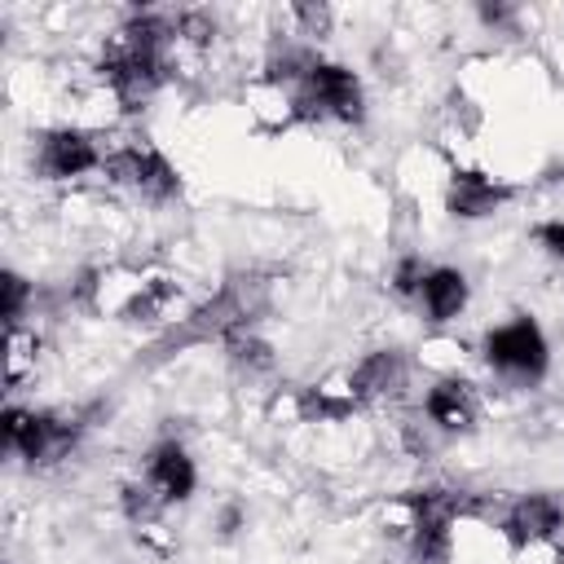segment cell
Returning a JSON list of instances; mask_svg holds the SVG:
<instances>
[{
    "mask_svg": "<svg viewBox=\"0 0 564 564\" xmlns=\"http://www.w3.org/2000/svg\"><path fill=\"white\" fill-rule=\"evenodd\" d=\"M410 383V361L397 352V348H375L366 352L352 370H348V397L357 405H375V401H388V397H401V388Z\"/></svg>",
    "mask_w": 564,
    "mask_h": 564,
    "instance_id": "cell-11",
    "label": "cell"
},
{
    "mask_svg": "<svg viewBox=\"0 0 564 564\" xmlns=\"http://www.w3.org/2000/svg\"><path fill=\"white\" fill-rule=\"evenodd\" d=\"M101 172H106L115 185H123V189H132L137 198H145V203H172V198L181 194V172L172 167V159H167L163 150H154V145H145V141L106 150Z\"/></svg>",
    "mask_w": 564,
    "mask_h": 564,
    "instance_id": "cell-5",
    "label": "cell"
},
{
    "mask_svg": "<svg viewBox=\"0 0 564 564\" xmlns=\"http://www.w3.org/2000/svg\"><path fill=\"white\" fill-rule=\"evenodd\" d=\"M26 300H31V282L22 278V273H4V326H9V335L22 326V317H26Z\"/></svg>",
    "mask_w": 564,
    "mask_h": 564,
    "instance_id": "cell-17",
    "label": "cell"
},
{
    "mask_svg": "<svg viewBox=\"0 0 564 564\" xmlns=\"http://www.w3.org/2000/svg\"><path fill=\"white\" fill-rule=\"evenodd\" d=\"M423 414H427L441 432H467V427L476 423V414H480L476 388H471L467 379H458V375H445V379H436V383L427 388Z\"/></svg>",
    "mask_w": 564,
    "mask_h": 564,
    "instance_id": "cell-13",
    "label": "cell"
},
{
    "mask_svg": "<svg viewBox=\"0 0 564 564\" xmlns=\"http://www.w3.org/2000/svg\"><path fill=\"white\" fill-rule=\"evenodd\" d=\"M485 361H489V370H498L502 379L529 388V383H538V379L546 375V366H551V344H546L542 326H538L529 313H516L511 322H502V326H494V330L485 335Z\"/></svg>",
    "mask_w": 564,
    "mask_h": 564,
    "instance_id": "cell-4",
    "label": "cell"
},
{
    "mask_svg": "<svg viewBox=\"0 0 564 564\" xmlns=\"http://www.w3.org/2000/svg\"><path fill=\"white\" fill-rule=\"evenodd\" d=\"M75 436H79V427L53 410H22V405L4 410V445L18 458H26L31 467L57 463L75 445Z\"/></svg>",
    "mask_w": 564,
    "mask_h": 564,
    "instance_id": "cell-6",
    "label": "cell"
},
{
    "mask_svg": "<svg viewBox=\"0 0 564 564\" xmlns=\"http://www.w3.org/2000/svg\"><path fill=\"white\" fill-rule=\"evenodd\" d=\"M366 115V88H361V75L339 66V62H317L300 84H295V97H291V119H304V123H361Z\"/></svg>",
    "mask_w": 564,
    "mask_h": 564,
    "instance_id": "cell-3",
    "label": "cell"
},
{
    "mask_svg": "<svg viewBox=\"0 0 564 564\" xmlns=\"http://www.w3.org/2000/svg\"><path fill=\"white\" fill-rule=\"evenodd\" d=\"M172 40H176V22L163 18V13H132L115 31L97 70H101V84L115 93V101L123 110H141L163 88Z\"/></svg>",
    "mask_w": 564,
    "mask_h": 564,
    "instance_id": "cell-1",
    "label": "cell"
},
{
    "mask_svg": "<svg viewBox=\"0 0 564 564\" xmlns=\"http://www.w3.org/2000/svg\"><path fill=\"white\" fill-rule=\"evenodd\" d=\"M286 13L300 22V35H313V40H317V35L330 31V9H326V4H291Z\"/></svg>",
    "mask_w": 564,
    "mask_h": 564,
    "instance_id": "cell-18",
    "label": "cell"
},
{
    "mask_svg": "<svg viewBox=\"0 0 564 564\" xmlns=\"http://www.w3.org/2000/svg\"><path fill=\"white\" fill-rule=\"evenodd\" d=\"M405 507L414 511L410 520V551L423 564H445L454 551V520L463 511L458 494L449 489H419L405 498Z\"/></svg>",
    "mask_w": 564,
    "mask_h": 564,
    "instance_id": "cell-7",
    "label": "cell"
},
{
    "mask_svg": "<svg viewBox=\"0 0 564 564\" xmlns=\"http://www.w3.org/2000/svg\"><path fill=\"white\" fill-rule=\"evenodd\" d=\"M31 163L44 181H75L84 172H97L106 163V150L97 145V137L88 128H48V132H40Z\"/></svg>",
    "mask_w": 564,
    "mask_h": 564,
    "instance_id": "cell-8",
    "label": "cell"
},
{
    "mask_svg": "<svg viewBox=\"0 0 564 564\" xmlns=\"http://www.w3.org/2000/svg\"><path fill=\"white\" fill-rule=\"evenodd\" d=\"M145 485L154 489V498H159L163 507L189 502L194 489H198V467H194L189 449H185L181 441H159V445H150V454H145Z\"/></svg>",
    "mask_w": 564,
    "mask_h": 564,
    "instance_id": "cell-12",
    "label": "cell"
},
{
    "mask_svg": "<svg viewBox=\"0 0 564 564\" xmlns=\"http://www.w3.org/2000/svg\"><path fill=\"white\" fill-rule=\"evenodd\" d=\"M516 198V185L480 172V167H454L449 185H445V212L454 220H485L494 212H502Z\"/></svg>",
    "mask_w": 564,
    "mask_h": 564,
    "instance_id": "cell-9",
    "label": "cell"
},
{
    "mask_svg": "<svg viewBox=\"0 0 564 564\" xmlns=\"http://www.w3.org/2000/svg\"><path fill=\"white\" fill-rule=\"evenodd\" d=\"M269 308V291H264V282L256 278V273H242V278H229L207 304H198L185 322H181V330H172L159 348L167 352V348H189V344H207V339H234V335H242V330H251V322L260 317Z\"/></svg>",
    "mask_w": 564,
    "mask_h": 564,
    "instance_id": "cell-2",
    "label": "cell"
},
{
    "mask_svg": "<svg viewBox=\"0 0 564 564\" xmlns=\"http://www.w3.org/2000/svg\"><path fill=\"white\" fill-rule=\"evenodd\" d=\"M533 242H538L551 260H564V220H542V225H533Z\"/></svg>",
    "mask_w": 564,
    "mask_h": 564,
    "instance_id": "cell-20",
    "label": "cell"
},
{
    "mask_svg": "<svg viewBox=\"0 0 564 564\" xmlns=\"http://www.w3.org/2000/svg\"><path fill=\"white\" fill-rule=\"evenodd\" d=\"M172 295H176V286H172L167 278H150V282H141V291H132V295L123 300L119 317H123V322H154V317L172 304Z\"/></svg>",
    "mask_w": 564,
    "mask_h": 564,
    "instance_id": "cell-15",
    "label": "cell"
},
{
    "mask_svg": "<svg viewBox=\"0 0 564 564\" xmlns=\"http://www.w3.org/2000/svg\"><path fill=\"white\" fill-rule=\"evenodd\" d=\"M423 278H427V264H423L419 256H405V260L392 269V291H397V295H419Z\"/></svg>",
    "mask_w": 564,
    "mask_h": 564,
    "instance_id": "cell-19",
    "label": "cell"
},
{
    "mask_svg": "<svg viewBox=\"0 0 564 564\" xmlns=\"http://www.w3.org/2000/svg\"><path fill=\"white\" fill-rule=\"evenodd\" d=\"M471 300V286H467V273L454 269V264H436L427 269L423 286H419V304L427 313V322H454Z\"/></svg>",
    "mask_w": 564,
    "mask_h": 564,
    "instance_id": "cell-14",
    "label": "cell"
},
{
    "mask_svg": "<svg viewBox=\"0 0 564 564\" xmlns=\"http://www.w3.org/2000/svg\"><path fill=\"white\" fill-rule=\"evenodd\" d=\"M225 357H229V366L242 370V375H264V370H273V348H269L256 330H242V335L225 339Z\"/></svg>",
    "mask_w": 564,
    "mask_h": 564,
    "instance_id": "cell-16",
    "label": "cell"
},
{
    "mask_svg": "<svg viewBox=\"0 0 564 564\" xmlns=\"http://www.w3.org/2000/svg\"><path fill=\"white\" fill-rule=\"evenodd\" d=\"M564 529V502L555 494H520L507 516H502V538L507 546L524 551V546H542Z\"/></svg>",
    "mask_w": 564,
    "mask_h": 564,
    "instance_id": "cell-10",
    "label": "cell"
}]
</instances>
